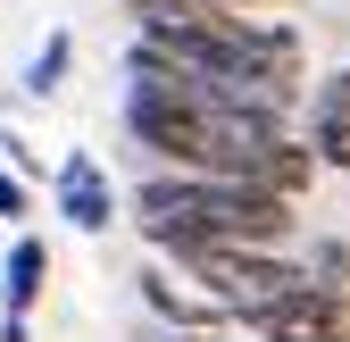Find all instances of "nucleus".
Masks as SVG:
<instances>
[{
	"mask_svg": "<svg viewBox=\"0 0 350 342\" xmlns=\"http://www.w3.org/2000/svg\"><path fill=\"white\" fill-rule=\"evenodd\" d=\"M134 226L159 242V250H200V242H284L292 234V200H275V192H250V184H234V176H150L142 192H134Z\"/></svg>",
	"mask_w": 350,
	"mask_h": 342,
	"instance_id": "1",
	"label": "nucleus"
},
{
	"mask_svg": "<svg viewBox=\"0 0 350 342\" xmlns=\"http://www.w3.org/2000/svg\"><path fill=\"white\" fill-rule=\"evenodd\" d=\"M184 267L208 284V301L226 309V317H258V309H275L284 292H300L309 284V267H292V259H275L267 242H200V250H184Z\"/></svg>",
	"mask_w": 350,
	"mask_h": 342,
	"instance_id": "2",
	"label": "nucleus"
},
{
	"mask_svg": "<svg viewBox=\"0 0 350 342\" xmlns=\"http://www.w3.org/2000/svg\"><path fill=\"white\" fill-rule=\"evenodd\" d=\"M250 334H258V342H342V334H350V292L325 284V276H309L300 292H284L275 309H258Z\"/></svg>",
	"mask_w": 350,
	"mask_h": 342,
	"instance_id": "3",
	"label": "nucleus"
},
{
	"mask_svg": "<svg viewBox=\"0 0 350 342\" xmlns=\"http://www.w3.org/2000/svg\"><path fill=\"white\" fill-rule=\"evenodd\" d=\"M42 284H51V242L17 234L9 259H0V342H25V317L42 309Z\"/></svg>",
	"mask_w": 350,
	"mask_h": 342,
	"instance_id": "4",
	"label": "nucleus"
},
{
	"mask_svg": "<svg viewBox=\"0 0 350 342\" xmlns=\"http://www.w3.org/2000/svg\"><path fill=\"white\" fill-rule=\"evenodd\" d=\"M59 218L75 234H109L117 226V184H109V167L92 150H67L59 159Z\"/></svg>",
	"mask_w": 350,
	"mask_h": 342,
	"instance_id": "5",
	"label": "nucleus"
},
{
	"mask_svg": "<svg viewBox=\"0 0 350 342\" xmlns=\"http://www.w3.org/2000/svg\"><path fill=\"white\" fill-rule=\"evenodd\" d=\"M309 150H317V167L350 176V67H334L309 92Z\"/></svg>",
	"mask_w": 350,
	"mask_h": 342,
	"instance_id": "6",
	"label": "nucleus"
},
{
	"mask_svg": "<svg viewBox=\"0 0 350 342\" xmlns=\"http://www.w3.org/2000/svg\"><path fill=\"white\" fill-rule=\"evenodd\" d=\"M67 59H75V42L51 34V42L33 51V67H25V101H51V92H59V75H67Z\"/></svg>",
	"mask_w": 350,
	"mask_h": 342,
	"instance_id": "7",
	"label": "nucleus"
},
{
	"mask_svg": "<svg viewBox=\"0 0 350 342\" xmlns=\"http://www.w3.org/2000/svg\"><path fill=\"white\" fill-rule=\"evenodd\" d=\"M142 292H150V309H167V317H184V326H192V317H217V301H192V292H175V276H159V267L142 276Z\"/></svg>",
	"mask_w": 350,
	"mask_h": 342,
	"instance_id": "8",
	"label": "nucleus"
},
{
	"mask_svg": "<svg viewBox=\"0 0 350 342\" xmlns=\"http://www.w3.org/2000/svg\"><path fill=\"white\" fill-rule=\"evenodd\" d=\"M25 209H33V192L9 176V167H0V218H25Z\"/></svg>",
	"mask_w": 350,
	"mask_h": 342,
	"instance_id": "9",
	"label": "nucleus"
},
{
	"mask_svg": "<svg viewBox=\"0 0 350 342\" xmlns=\"http://www.w3.org/2000/svg\"><path fill=\"white\" fill-rule=\"evenodd\" d=\"M234 9H275V0H234Z\"/></svg>",
	"mask_w": 350,
	"mask_h": 342,
	"instance_id": "10",
	"label": "nucleus"
},
{
	"mask_svg": "<svg viewBox=\"0 0 350 342\" xmlns=\"http://www.w3.org/2000/svg\"><path fill=\"white\" fill-rule=\"evenodd\" d=\"M342 342H350V334H342Z\"/></svg>",
	"mask_w": 350,
	"mask_h": 342,
	"instance_id": "11",
	"label": "nucleus"
}]
</instances>
